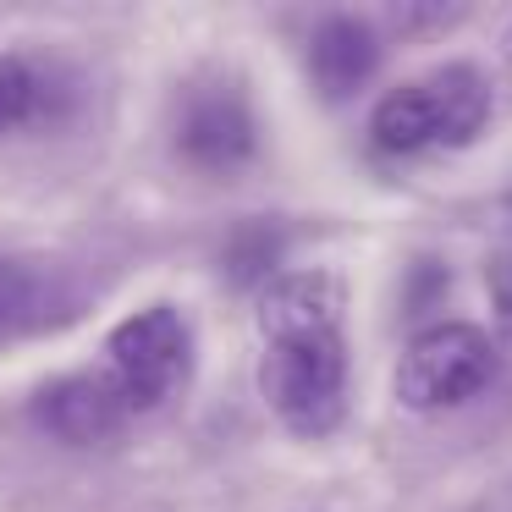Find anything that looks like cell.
<instances>
[{
  "label": "cell",
  "instance_id": "7a4b0ae2",
  "mask_svg": "<svg viewBox=\"0 0 512 512\" xmlns=\"http://www.w3.org/2000/svg\"><path fill=\"white\" fill-rule=\"evenodd\" d=\"M490 380H496V342L479 325L446 320L408 342V353L397 364V397L413 413H441V408H463Z\"/></svg>",
  "mask_w": 512,
  "mask_h": 512
},
{
  "label": "cell",
  "instance_id": "52a82bcc",
  "mask_svg": "<svg viewBox=\"0 0 512 512\" xmlns=\"http://www.w3.org/2000/svg\"><path fill=\"white\" fill-rule=\"evenodd\" d=\"M380 67V39L364 17H325L309 39V78L325 100L358 94Z\"/></svg>",
  "mask_w": 512,
  "mask_h": 512
},
{
  "label": "cell",
  "instance_id": "7c38bea8",
  "mask_svg": "<svg viewBox=\"0 0 512 512\" xmlns=\"http://www.w3.org/2000/svg\"><path fill=\"white\" fill-rule=\"evenodd\" d=\"M490 292H496L501 314L512 320V259H496V265H490Z\"/></svg>",
  "mask_w": 512,
  "mask_h": 512
},
{
  "label": "cell",
  "instance_id": "4fadbf2b",
  "mask_svg": "<svg viewBox=\"0 0 512 512\" xmlns=\"http://www.w3.org/2000/svg\"><path fill=\"white\" fill-rule=\"evenodd\" d=\"M501 56H507V67H512V23H507V34H501Z\"/></svg>",
  "mask_w": 512,
  "mask_h": 512
},
{
  "label": "cell",
  "instance_id": "9c48e42d",
  "mask_svg": "<svg viewBox=\"0 0 512 512\" xmlns=\"http://www.w3.org/2000/svg\"><path fill=\"white\" fill-rule=\"evenodd\" d=\"M56 72H45L28 56H0V138L56 116Z\"/></svg>",
  "mask_w": 512,
  "mask_h": 512
},
{
  "label": "cell",
  "instance_id": "30bf717a",
  "mask_svg": "<svg viewBox=\"0 0 512 512\" xmlns=\"http://www.w3.org/2000/svg\"><path fill=\"white\" fill-rule=\"evenodd\" d=\"M281 248H287L281 226H270V221L237 226L232 243H226V276H232L237 287H248V281H265L270 270L281 265Z\"/></svg>",
  "mask_w": 512,
  "mask_h": 512
},
{
  "label": "cell",
  "instance_id": "8fae6325",
  "mask_svg": "<svg viewBox=\"0 0 512 512\" xmlns=\"http://www.w3.org/2000/svg\"><path fill=\"white\" fill-rule=\"evenodd\" d=\"M397 17L402 28H452L457 17H463V6H397Z\"/></svg>",
  "mask_w": 512,
  "mask_h": 512
},
{
  "label": "cell",
  "instance_id": "5b68a950",
  "mask_svg": "<svg viewBox=\"0 0 512 512\" xmlns=\"http://www.w3.org/2000/svg\"><path fill=\"white\" fill-rule=\"evenodd\" d=\"M34 419L39 430H50L67 446H100L133 419V408H127V397L116 391L111 369H105V375H61L50 386H39Z\"/></svg>",
  "mask_w": 512,
  "mask_h": 512
},
{
  "label": "cell",
  "instance_id": "ba28073f",
  "mask_svg": "<svg viewBox=\"0 0 512 512\" xmlns=\"http://www.w3.org/2000/svg\"><path fill=\"white\" fill-rule=\"evenodd\" d=\"M369 133H375V149H386V155L446 149V116H441V94H435V83L424 78V83H402V89H391L386 100H380Z\"/></svg>",
  "mask_w": 512,
  "mask_h": 512
},
{
  "label": "cell",
  "instance_id": "6da1fadb",
  "mask_svg": "<svg viewBox=\"0 0 512 512\" xmlns=\"http://www.w3.org/2000/svg\"><path fill=\"white\" fill-rule=\"evenodd\" d=\"M265 331V386L276 419L292 435H331L347 413V336H342V287L325 270L276 276L259 298Z\"/></svg>",
  "mask_w": 512,
  "mask_h": 512
},
{
  "label": "cell",
  "instance_id": "8992f818",
  "mask_svg": "<svg viewBox=\"0 0 512 512\" xmlns=\"http://www.w3.org/2000/svg\"><path fill=\"white\" fill-rule=\"evenodd\" d=\"M72 314H78V292L67 287L61 270L34 259H0V342L61 325Z\"/></svg>",
  "mask_w": 512,
  "mask_h": 512
},
{
  "label": "cell",
  "instance_id": "3957f363",
  "mask_svg": "<svg viewBox=\"0 0 512 512\" xmlns=\"http://www.w3.org/2000/svg\"><path fill=\"white\" fill-rule=\"evenodd\" d=\"M188 369L193 331L171 303H149L111 331V380L133 413H149L166 397H177L188 386Z\"/></svg>",
  "mask_w": 512,
  "mask_h": 512
},
{
  "label": "cell",
  "instance_id": "277c9868",
  "mask_svg": "<svg viewBox=\"0 0 512 512\" xmlns=\"http://www.w3.org/2000/svg\"><path fill=\"white\" fill-rule=\"evenodd\" d=\"M177 149L199 171H237L259 149V122L232 83H210V89H193L182 105Z\"/></svg>",
  "mask_w": 512,
  "mask_h": 512
}]
</instances>
